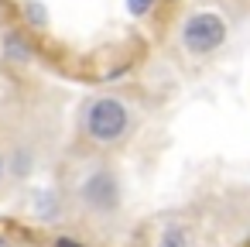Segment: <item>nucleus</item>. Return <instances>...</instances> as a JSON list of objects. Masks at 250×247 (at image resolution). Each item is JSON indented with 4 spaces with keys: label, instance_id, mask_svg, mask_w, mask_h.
Instances as JSON below:
<instances>
[{
    "label": "nucleus",
    "instance_id": "obj_7",
    "mask_svg": "<svg viewBox=\"0 0 250 247\" xmlns=\"http://www.w3.org/2000/svg\"><path fill=\"white\" fill-rule=\"evenodd\" d=\"M24 18H28L35 28H45V24H48V14H45V7H42V4H35V0H28V4H24Z\"/></svg>",
    "mask_w": 250,
    "mask_h": 247
},
{
    "label": "nucleus",
    "instance_id": "obj_2",
    "mask_svg": "<svg viewBox=\"0 0 250 247\" xmlns=\"http://www.w3.org/2000/svg\"><path fill=\"white\" fill-rule=\"evenodd\" d=\"M178 38L188 55H212L226 42V21L216 11H195L182 21Z\"/></svg>",
    "mask_w": 250,
    "mask_h": 247
},
{
    "label": "nucleus",
    "instance_id": "obj_5",
    "mask_svg": "<svg viewBox=\"0 0 250 247\" xmlns=\"http://www.w3.org/2000/svg\"><path fill=\"white\" fill-rule=\"evenodd\" d=\"M4 55H7L11 62H28V59H31V48H28V42H24L21 35H7V38H4Z\"/></svg>",
    "mask_w": 250,
    "mask_h": 247
},
{
    "label": "nucleus",
    "instance_id": "obj_11",
    "mask_svg": "<svg viewBox=\"0 0 250 247\" xmlns=\"http://www.w3.org/2000/svg\"><path fill=\"white\" fill-rule=\"evenodd\" d=\"M0 247H11V240H7L4 233H0Z\"/></svg>",
    "mask_w": 250,
    "mask_h": 247
},
{
    "label": "nucleus",
    "instance_id": "obj_3",
    "mask_svg": "<svg viewBox=\"0 0 250 247\" xmlns=\"http://www.w3.org/2000/svg\"><path fill=\"white\" fill-rule=\"evenodd\" d=\"M79 199L86 209L93 213H113L120 206V182L110 168H93L83 185H79Z\"/></svg>",
    "mask_w": 250,
    "mask_h": 247
},
{
    "label": "nucleus",
    "instance_id": "obj_10",
    "mask_svg": "<svg viewBox=\"0 0 250 247\" xmlns=\"http://www.w3.org/2000/svg\"><path fill=\"white\" fill-rule=\"evenodd\" d=\"M4 172H7V161H4V155H0V182H4Z\"/></svg>",
    "mask_w": 250,
    "mask_h": 247
},
{
    "label": "nucleus",
    "instance_id": "obj_6",
    "mask_svg": "<svg viewBox=\"0 0 250 247\" xmlns=\"http://www.w3.org/2000/svg\"><path fill=\"white\" fill-rule=\"evenodd\" d=\"M38 216H42L45 223L55 216V196H52V189H42V192H38Z\"/></svg>",
    "mask_w": 250,
    "mask_h": 247
},
{
    "label": "nucleus",
    "instance_id": "obj_4",
    "mask_svg": "<svg viewBox=\"0 0 250 247\" xmlns=\"http://www.w3.org/2000/svg\"><path fill=\"white\" fill-rule=\"evenodd\" d=\"M188 244H192V233L182 223H168L158 237V247H188Z\"/></svg>",
    "mask_w": 250,
    "mask_h": 247
},
{
    "label": "nucleus",
    "instance_id": "obj_8",
    "mask_svg": "<svg viewBox=\"0 0 250 247\" xmlns=\"http://www.w3.org/2000/svg\"><path fill=\"white\" fill-rule=\"evenodd\" d=\"M154 4L158 0H127V11H130V18H144L154 11Z\"/></svg>",
    "mask_w": 250,
    "mask_h": 247
},
{
    "label": "nucleus",
    "instance_id": "obj_1",
    "mask_svg": "<svg viewBox=\"0 0 250 247\" xmlns=\"http://www.w3.org/2000/svg\"><path fill=\"white\" fill-rule=\"evenodd\" d=\"M83 131L100 148L120 144L130 131V107L120 96H96L83 110Z\"/></svg>",
    "mask_w": 250,
    "mask_h": 247
},
{
    "label": "nucleus",
    "instance_id": "obj_9",
    "mask_svg": "<svg viewBox=\"0 0 250 247\" xmlns=\"http://www.w3.org/2000/svg\"><path fill=\"white\" fill-rule=\"evenodd\" d=\"M52 247H86L83 240H76V237H55L52 240Z\"/></svg>",
    "mask_w": 250,
    "mask_h": 247
}]
</instances>
